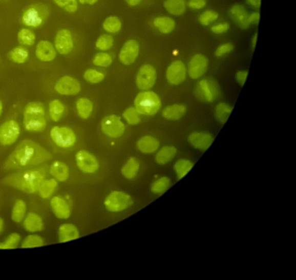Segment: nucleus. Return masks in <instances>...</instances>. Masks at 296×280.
Instances as JSON below:
<instances>
[{"mask_svg":"<svg viewBox=\"0 0 296 280\" xmlns=\"http://www.w3.org/2000/svg\"><path fill=\"white\" fill-rule=\"evenodd\" d=\"M20 134V128L17 122L10 120L0 126V144L4 146L12 145L16 142Z\"/></svg>","mask_w":296,"mask_h":280,"instance_id":"nucleus-7","label":"nucleus"},{"mask_svg":"<svg viewBox=\"0 0 296 280\" xmlns=\"http://www.w3.org/2000/svg\"><path fill=\"white\" fill-rule=\"evenodd\" d=\"M186 111L185 106L177 104L166 107L163 111L162 114L165 119L177 120L185 115Z\"/></svg>","mask_w":296,"mask_h":280,"instance_id":"nucleus-27","label":"nucleus"},{"mask_svg":"<svg viewBox=\"0 0 296 280\" xmlns=\"http://www.w3.org/2000/svg\"><path fill=\"white\" fill-rule=\"evenodd\" d=\"M137 146L141 152L145 154H152L158 150L159 142L154 137L145 136L139 140Z\"/></svg>","mask_w":296,"mask_h":280,"instance_id":"nucleus-22","label":"nucleus"},{"mask_svg":"<svg viewBox=\"0 0 296 280\" xmlns=\"http://www.w3.org/2000/svg\"><path fill=\"white\" fill-rule=\"evenodd\" d=\"M206 5L205 0H189L188 6L195 10H200Z\"/></svg>","mask_w":296,"mask_h":280,"instance_id":"nucleus-52","label":"nucleus"},{"mask_svg":"<svg viewBox=\"0 0 296 280\" xmlns=\"http://www.w3.org/2000/svg\"><path fill=\"white\" fill-rule=\"evenodd\" d=\"M97 1L98 0H79L80 3L82 4H89V5H93V4L97 3Z\"/></svg>","mask_w":296,"mask_h":280,"instance_id":"nucleus-57","label":"nucleus"},{"mask_svg":"<svg viewBox=\"0 0 296 280\" xmlns=\"http://www.w3.org/2000/svg\"><path fill=\"white\" fill-rule=\"evenodd\" d=\"M257 39H258V33H256L254 35L253 37L252 40V48L253 49L255 48L256 44H257Z\"/></svg>","mask_w":296,"mask_h":280,"instance_id":"nucleus-58","label":"nucleus"},{"mask_svg":"<svg viewBox=\"0 0 296 280\" xmlns=\"http://www.w3.org/2000/svg\"><path fill=\"white\" fill-rule=\"evenodd\" d=\"M164 6L170 13L174 15H181L186 10L185 0H166Z\"/></svg>","mask_w":296,"mask_h":280,"instance_id":"nucleus-28","label":"nucleus"},{"mask_svg":"<svg viewBox=\"0 0 296 280\" xmlns=\"http://www.w3.org/2000/svg\"><path fill=\"white\" fill-rule=\"evenodd\" d=\"M260 20V13L258 12L252 13L249 15V21L250 24L258 25Z\"/></svg>","mask_w":296,"mask_h":280,"instance_id":"nucleus-54","label":"nucleus"},{"mask_svg":"<svg viewBox=\"0 0 296 280\" xmlns=\"http://www.w3.org/2000/svg\"><path fill=\"white\" fill-rule=\"evenodd\" d=\"M44 245V241L41 237L37 235H30L27 237L23 243L22 247L33 248L41 247Z\"/></svg>","mask_w":296,"mask_h":280,"instance_id":"nucleus-48","label":"nucleus"},{"mask_svg":"<svg viewBox=\"0 0 296 280\" xmlns=\"http://www.w3.org/2000/svg\"><path fill=\"white\" fill-rule=\"evenodd\" d=\"M59 236L60 242L65 243L78 239L79 233L75 225L70 224H65L60 226Z\"/></svg>","mask_w":296,"mask_h":280,"instance_id":"nucleus-23","label":"nucleus"},{"mask_svg":"<svg viewBox=\"0 0 296 280\" xmlns=\"http://www.w3.org/2000/svg\"><path fill=\"white\" fill-rule=\"evenodd\" d=\"M131 196L122 191H114L108 196L104 201L107 210L114 213L122 211L132 204Z\"/></svg>","mask_w":296,"mask_h":280,"instance_id":"nucleus-5","label":"nucleus"},{"mask_svg":"<svg viewBox=\"0 0 296 280\" xmlns=\"http://www.w3.org/2000/svg\"><path fill=\"white\" fill-rule=\"evenodd\" d=\"M20 240L19 234L12 233L8 237L5 242L0 244V249H13L17 246Z\"/></svg>","mask_w":296,"mask_h":280,"instance_id":"nucleus-44","label":"nucleus"},{"mask_svg":"<svg viewBox=\"0 0 296 280\" xmlns=\"http://www.w3.org/2000/svg\"><path fill=\"white\" fill-rule=\"evenodd\" d=\"M4 227V221L2 218H0V232L2 231Z\"/></svg>","mask_w":296,"mask_h":280,"instance_id":"nucleus-59","label":"nucleus"},{"mask_svg":"<svg viewBox=\"0 0 296 280\" xmlns=\"http://www.w3.org/2000/svg\"><path fill=\"white\" fill-rule=\"evenodd\" d=\"M29 56L28 50L23 47H16L9 53L10 59L17 64H24L28 60Z\"/></svg>","mask_w":296,"mask_h":280,"instance_id":"nucleus-33","label":"nucleus"},{"mask_svg":"<svg viewBox=\"0 0 296 280\" xmlns=\"http://www.w3.org/2000/svg\"><path fill=\"white\" fill-rule=\"evenodd\" d=\"M230 29V25L228 23L215 25L212 27V31L215 34H221L226 32Z\"/></svg>","mask_w":296,"mask_h":280,"instance_id":"nucleus-51","label":"nucleus"},{"mask_svg":"<svg viewBox=\"0 0 296 280\" xmlns=\"http://www.w3.org/2000/svg\"><path fill=\"white\" fill-rule=\"evenodd\" d=\"M24 124L28 132L39 133L46 128L47 121L45 116L31 115L24 116Z\"/></svg>","mask_w":296,"mask_h":280,"instance_id":"nucleus-19","label":"nucleus"},{"mask_svg":"<svg viewBox=\"0 0 296 280\" xmlns=\"http://www.w3.org/2000/svg\"><path fill=\"white\" fill-rule=\"evenodd\" d=\"M57 5L67 12H75L78 9L77 0H53Z\"/></svg>","mask_w":296,"mask_h":280,"instance_id":"nucleus-46","label":"nucleus"},{"mask_svg":"<svg viewBox=\"0 0 296 280\" xmlns=\"http://www.w3.org/2000/svg\"><path fill=\"white\" fill-rule=\"evenodd\" d=\"M24 227L26 231L30 232L41 231L44 227L41 217L35 213H29L25 220Z\"/></svg>","mask_w":296,"mask_h":280,"instance_id":"nucleus-25","label":"nucleus"},{"mask_svg":"<svg viewBox=\"0 0 296 280\" xmlns=\"http://www.w3.org/2000/svg\"><path fill=\"white\" fill-rule=\"evenodd\" d=\"M154 24L161 33L168 34L173 31L176 26L174 20L168 17H159L155 19Z\"/></svg>","mask_w":296,"mask_h":280,"instance_id":"nucleus-29","label":"nucleus"},{"mask_svg":"<svg viewBox=\"0 0 296 280\" xmlns=\"http://www.w3.org/2000/svg\"><path fill=\"white\" fill-rule=\"evenodd\" d=\"M50 174L58 181L65 182L69 177V169L64 162L56 161L51 165Z\"/></svg>","mask_w":296,"mask_h":280,"instance_id":"nucleus-24","label":"nucleus"},{"mask_svg":"<svg viewBox=\"0 0 296 280\" xmlns=\"http://www.w3.org/2000/svg\"><path fill=\"white\" fill-rule=\"evenodd\" d=\"M93 62L94 64L97 66L107 67L110 66L113 62L112 57L109 54L99 53L94 57Z\"/></svg>","mask_w":296,"mask_h":280,"instance_id":"nucleus-47","label":"nucleus"},{"mask_svg":"<svg viewBox=\"0 0 296 280\" xmlns=\"http://www.w3.org/2000/svg\"><path fill=\"white\" fill-rule=\"evenodd\" d=\"M139 53V45L136 40H129L123 45L119 53V59L124 65L132 64Z\"/></svg>","mask_w":296,"mask_h":280,"instance_id":"nucleus-15","label":"nucleus"},{"mask_svg":"<svg viewBox=\"0 0 296 280\" xmlns=\"http://www.w3.org/2000/svg\"><path fill=\"white\" fill-rule=\"evenodd\" d=\"M233 48L234 47L230 43L223 44L217 49L215 55L217 57H221L232 51Z\"/></svg>","mask_w":296,"mask_h":280,"instance_id":"nucleus-50","label":"nucleus"},{"mask_svg":"<svg viewBox=\"0 0 296 280\" xmlns=\"http://www.w3.org/2000/svg\"><path fill=\"white\" fill-rule=\"evenodd\" d=\"M156 80V71L155 68L151 65L145 64L142 66L138 72L136 84L141 90H148L154 87Z\"/></svg>","mask_w":296,"mask_h":280,"instance_id":"nucleus-10","label":"nucleus"},{"mask_svg":"<svg viewBox=\"0 0 296 280\" xmlns=\"http://www.w3.org/2000/svg\"><path fill=\"white\" fill-rule=\"evenodd\" d=\"M134 105L140 114L152 116L158 112L161 103L159 97L155 93L143 92L137 95Z\"/></svg>","mask_w":296,"mask_h":280,"instance_id":"nucleus-3","label":"nucleus"},{"mask_svg":"<svg viewBox=\"0 0 296 280\" xmlns=\"http://www.w3.org/2000/svg\"><path fill=\"white\" fill-rule=\"evenodd\" d=\"M188 140L193 147L204 152L212 145L214 137L208 133H194L190 135Z\"/></svg>","mask_w":296,"mask_h":280,"instance_id":"nucleus-17","label":"nucleus"},{"mask_svg":"<svg viewBox=\"0 0 296 280\" xmlns=\"http://www.w3.org/2000/svg\"><path fill=\"white\" fill-rule=\"evenodd\" d=\"M177 152V149L175 147H164L161 148L160 151L157 153L155 157V160L157 163L160 165L167 164L176 156Z\"/></svg>","mask_w":296,"mask_h":280,"instance_id":"nucleus-26","label":"nucleus"},{"mask_svg":"<svg viewBox=\"0 0 296 280\" xmlns=\"http://www.w3.org/2000/svg\"><path fill=\"white\" fill-rule=\"evenodd\" d=\"M230 15L240 28L244 30L248 29L250 25L249 15L243 6L239 4H235L230 9Z\"/></svg>","mask_w":296,"mask_h":280,"instance_id":"nucleus-16","label":"nucleus"},{"mask_svg":"<svg viewBox=\"0 0 296 280\" xmlns=\"http://www.w3.org/2000/svg\"><path fill=\"white\" fill-rule=\"evenodd\" d=\"M51 138L57 146L67 148L73 147L76 142V136L71 129L54 126L51 131Z\"/></svg>","mask_w":296,"mask_h":280,"instance_id":"nucleus-6","label":"nucleus"},{"mask_svg":"<svg viewBox=\"0 0 296 280\" xmlns=\"http://www.w3.org/2000/svg\"><path fill=\"white\" fill-rule=\"evenodd\" d=\"M139 169H140V164L135 158L132 157L123 166L122 173L124 178L133 179L137 176Z\"/></svg>","mask_w":296,"mask_h":280,"instance_id":"nucleus-31","label":"nucleus"},{"mask_svg":"<svg viewBox=\"0 0 296 280\" xmlns=\"http://www.w3.org/2000/svg\"><path fill=\"white\" fill-rule=\"evenodd\" d=\"M170 180L167 177H162L157 180L151 187V191L156 194H162L169 188Z\"/></svg>","mask_w":296,"mask_h":280,"instance_id":"nucleus-41","label":"nucleus"},{"mask_svg":"<svg viewBox=\"0 0 296 280\" xmlns=\"http://www.w3.org/2000/svg\"><path fill=\"white\" fill-rule=\"evenodd\" d=\"M77 108L79 116L82 119H87L92 114L93 103L87 98H79L77 102Z\"/></svg>","mask_w":296,"mask_h":280,"instance_id":"nucleus-32","label":"nucleus"},{"mask_svg":"<svg viewBox=\"0 0 296 280\" xmlns=\"http://www.w3.org/2000/svg\"><path fill=\"white\" fill-rule=\"evenodd\" d=\"M3 112V104L1 101H0V116H1Z\"/></svg>","mask_w":296,"mask_h":280,"instance_id":"nucleus-60","label":"nucleus"},{"mask_svg":"<svg viewBox=\"0 0 296 280\" xmlns=\"http://www.w3.org/2000/svg\"><path fill=\"white\" fill-rule=\"evenodd\" d=\"M194 167V164L188 160L181 159L178 160L174 165V170L176 171L178 179H181L189 173Z\"/></svg>","mask_w":296,"mask_h":280,"instance_id":"nucleus-34","label":"nucleus"},{"mask_svg":"<svg viewBox=\"0 0 296 280\" xmlns=\"http://www.w3.org/2000/svg\"><path fill=\"white\" fill-rule=\"evenodd\" d=\"M103 28L107 32L110 33H118L122 28V24L118 19V17L115 16H110L107 18L103 24Z\"/></svg>","mask_w":296,"mask_h":280,"instance_id":"nucleus-39","label":"nucleus"},{"mask_svg":"<svg viewBox=\"0 0 296 280\" xmlns=\"http://www.w3.org/2000/svg\"><path fill=\"white\" fill-rule=\"evenodd\" d=\"M219 17L218 13L213 10L204 12L199 17V21L202 25L208 26L216 20Z\"/></svg>","mask_w":296,"mask_h":280,"instance_id":"nucleus-49","label":"nucleus"},{"mask_svg":"<svg viewBox=\"0 0 296 280\" xmlns=\"http://www.w3.org/2000/svg\"><path fill=\"white\" fill-rule=\"evenodd\" d=\"M129 5L131 6H136L140 4L142 0H125Z\"/></svg>","mask_w":296,"mask_h":280,"instance_id":"nucleus-56","label":"nucleus"},{"mask_svg":"<svg viewBox=\"0 0 296 280\" xmlns=\"http://www.w3.org/2000/svg\"><path fill=\"white\" fill-rule=\"evenodd\" d=\"M55 47L61 55H67L72 51L74 44L69 30L62 29L58 31L56 35Z\"/></svg>","mask_w":296,"mask_h":280,"instance_id":"nucleus-13","label":"nucleus"},{"mask_svg":"<svg viewBox=\"0 0 296 280\" xmlns=\"http://www.w3.org/2000/svg\"><path fill=\"white\" fill-rule=\"evenodd\" d=\"M197 88V93L202 100L208 102L214 101L217 93L212 82L206 79L201 80Z\"/></svg>","mask_w":296,"mask_h":280,"instance_id":"nucleus-20","label":"nucleus"},{"mask_svg":"<svg viewBox=\"0 0 296 280\" xmlns=\"http://www.w3.org/2000/svg\"><path fill=\"white\" fill-rule=\"evenodd\" d=\"M49 15L48 7L44 4H33L28 8L22 15L24 24L30 28H37L46 21Z\"/></svg>","mask_w":296,"mask_h":280,"instance_id":"nucleus-4","label":"nucleus"},{"mask_svg":"<svg viewBox=\"0 0 296 280\" xmlns=\"http://www.w3.org/2000/svg\"><path fill=\"white\" fill-rule=\"evenodd\" d=\"M208 64L207 58L201 54L193 57L188 67V72L191 77L194 79L200 78L207 71Z\"/></svg>","mask_w":296,"mask_h":280,"instance_id":"nucleus-14","label":"nucleus"},{"mask_svg":"<svg viewBox=\"0 0 296 280\" xmlns=\"http://www.w3.org/2000/svg\"><path fill=\"white\" fill-rule=\"evenodd\" d=\"M18 41L24 46H32L35 41V35L28 29L20 30L17 35Z\"/></svg>","mask_w":296,"mask_h":280,"instance_id":"nucleus-37","label":"nucleus"},{"mask_svg":"<svg viewBox=\"0 0 296 280\" xmlns=\"http://www.w3.org/2000/svg\"><path fill=\"white\" fill-rule=\"evenodd\" d=\"M114 45V39L111 35H102L98 38L96 44L97 49L101 51H107L110 49Z\"/></svg>","mask_w":296,"mask_h":280,"instance_id":"nucleus-43","label":"nucleus"},{"mask_svg":"<svg viewBox=\"0 0 296 280\" xmlns=\"http://www.w3.org/2000/svg\"><path fill=\"white\" fill-rule=\"evenodd\" d=\"M246 2L253 8H259L261 6V0H246Z\"/></svg>","mask_w":296,"mask_h":280,"instance_id":"nucleus-55","label":"nucleus"},{"mask_svg":"<svg viewBox=\"0 0 296 280\" xmlns=\"http://www.w3.org/2000/svg\"><path fill=\"white\" fill-rule=\"evenodd\" d=\"M46 176L44 169H26L7 176L3 182L20 191L33 193L38 191Z\"/></svg>","mask_w":296,"mask_h":280,"instance_id":"nucleus-2","label":"nucleus"},{"mask_svg":"<svg viewBox=\"0 0 296 280\" xmlns=\"http://www.w3.org/2000/svg\"><path fill=\"white\" fill-rule=\"evenodd\" d=\"M51 205L54 214L60 219H67L71 215V210L68 203L60 197L52 199Z\"/></svg>","mask_w":296,"mask_h":280,"instance_id":"nucleus-21","label":"nucleus"},{"mask_svg":"<svg viewBox=\"0 0 296 280\" xmlns=\"http://www.w3.org/2000/svg\"><path fill=\"white\" fill-rule=\"evenodd\" d=\"M57 187L56 179L44 180L38 188L39 195L44 199L49 198L55 192Z\"/></svg>","mask_w":296,"mask_h":280,"instance_id":"nucleus-30","label":"nucleus"},{"mask_svg":"<svg viewBox=\"0 0 296 280\" xmlns=\"http://www.w3.org/2000/svg\"><path fill=\"white\" fill-rule=\"evenodd\" d=\"M76 163L79 169L85 174H93L99 168V164L95 157L86 150H80L76 155Z\"/></svg>","mask_w":296,"mask_h":280,"instance_id":"nucleus-9","label":"nucleus"},{"mask_svg":"<svg viewBox=\"0 0 296 280\" xmlns=\"http://www.w3.org/2000/svg\"><path fill=\"white\" fill-rule=\"evenodd\" d=\"M55 89L61 95L74 96L80 91V85L77 79L70 76H64L57 81Z\"/></svg>","mask_w":296,"mask_h":280,"instance_id":"nucleus-11","label":"nucleus"},{"mask_svg":"<svg viewBox=\"0 0 296 280\" xmlns=\"http://www.w3.org/2000/svg\"><path fill=\"white\" fill-rule=\"evenodd\" d=\"M39 115L45 116L46 110L42 103L38 102H31L25 106L24 116Z\"/></svg>","mask_w":296,"mask_h":280,"instance_id":"nucleus-36","label":"nucleus"},{"mask_svg":"<svg viewBox=\"0 0 296 280\" xmlns=\"http://www.w3.org/2000/svg\"><path fill=\"white\" fill-rule=\"evenodd\" d=\"M140 114L136 108L131 107L124 111L123 116L129 124L136 125L140 123Z\"/></svg>","mask_w":296,"mask_h":280,"instance_id":"nucleus-42","label":"nucleus"},{"mask_svg":"<svg viewBox=\"0 0 296 280\" xmlns=\"http://www.w3.org/2000/svg\"><path fill=\"white\" fill-rule=\"evenodd\" d=\"M84 78L88 82L98 83L104 80V75L96 70L90 69L84 72Z\"/></svg>","mask_w":296,"mask_h":280,"instance_id":"nucleus-45","label":"nucleus"},{"mask_svg":"<svg viewBox=\"0 0 296 280\" xmlns=\"http://www.w3.org/2000/svg\"><path fill=\"white\" fill-rule=\"evenodd\" d=\"M248 74V71H242L238 72L236 75V78L239 83L243 87L245 84L246 78Z\"/></svg>","mask_w":296,"mask_h":280,"instance_id":"nucleus-53","label":"nucleus"},{"mask_svg":"<svg viewBox=\"0 0 296 280\" xmlns=\"http://www.w3.org/2000/svg\"><path fill=\"white\" fill-rule=\"evenodd\" d=\"M52 156L46 148L31 140L22 141L4 163L7 170L29 169L51 160Z\"/></svg>","mask_w":296,"mask_h":280,"instance_id":"nucleus-1","label":"nucleus"},{"mask_svg":"<svg viewBox=\"0 0 296 280\" xmlns=\"http://www.w3.org/2000/svg\"><path fill=\"white\" fill-rule=\"evenodd\" d=\"M35 55L39 60L49 62L55 59L56 57V52L50 42L41 40L36 47Z\"/></svg>","mask_w":296,"mask_h":280,"instance_id":"nucleus-18","label":"nucleus"},{"mask_svg":"<svg viewBox=\"0 0 296 280\" xmlns=\"http://www.w3.org/2000/svg\"><path fill=\"white\" fill-rule=\"evenodd\" d=\"M26 212V205L24 201H17L13 206L12 218L16 223H20L24 220Z\"/></svg>","mask_w":296,"mask_h":280,"instance_id":"nucleus-38","label":"nucleus"},{"mask_svg":"<svg viewBox=\"0 0 296 280\" xmlns=\"http://www.w3.org/2000/svg\"><path fill=\"white\" fill-rule=\"evenodd\" d=\"M186 70L185 64L181 61H176L169 66L166 73L168 82L170 84L178 85L185 80Z\"/></svg>","mask_w":296,"mask_h":280,"instance_id":"nucleus-12","label":"nucleus"},{"mask_svg":"<svg viewBox=\"0 0 296 280\" xmlns=\"http://www.w3.org/2000/svg\"><path fill=\"white\" fill-rule=\"evenodd\" d=\"M232 108L225 103H219L216 107V116L218 121L225 124L230 116Z\"/></svg>","mask_w":296,"mask_h":280,"instance_id":"nucleus-40","label":"nucleus"},{"mask_svg":"<svg viewBox=\"0 0 296 280\" xmlns=\"http://www.w3.org/2000/svg\"><path fill=\"white\" fill-rule=\"evenodd\" d=\"M64 111V104L58 99H55L49 104V114H50L51 118L53 121H59Z\"/></svg>","mask_w":296,"mask_h":280,"instance_id":"nucleus-35","label":"nucleus"},{"mask_svg":"<svg viewBox=\"0 0 296 280\" xmlns=\"http://www.w3.org/2000/svg\"><path fill=\"white\" fill-rule=\"evenodd\" d=\"M102 132L107 136L118 138L122 136L125 126L119 117L116 115L107 116L101 121Z\"/></svg>","mask_w":296,"mask_h":280,"instance_id":"nucleus-8","label":"nucleus"}]
</instances>
